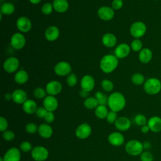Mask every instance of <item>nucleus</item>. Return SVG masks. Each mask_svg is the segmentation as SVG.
<instances>
[{
	"instance_id": "obj_1",
	"label": "nucleus",
	"mask_w": 161,
	"mask_h": 161,
	"mask_svg": "<svg viewBox=\"0 0 161 161\" xmlns=\"http://www.w3.org/2000/svg\"><path fill=\"white\" fill-rule=\"evenodd\" d=\"M126 105V99L123 94L119 92H114L108 97V106L111 111L119 112Z\"/></svg>"
},
{
	"instance_id": "obj_2",
	"label": "nucleus",
	"mask_w": 161,
	"mask_h": 161,
	"mask_svg": "<svg viewBox=\"0 0 161 161\" xmlns=\"http://www.w3.org/2000/svg\"><path fill=\"white\" fill-rule=\"evenodd\" d=\"M118 65V59L114 55L108 54L104 55L100 61V69L106 73L109 74L114 71Z\"/></svg>"
},
{
	"instance_id": "obj_3",
	"label": "nucleus",
	"mask_w": 161,
	"mask_h": 161,
	"mask_svg": "<svg viewBox=\"0 0 161 161\" xmlns=\"http://www.w3.org/2000/svg\"><path fill=\"white\" fill-rule=\"evenodd\" d=\"M145 92L149 95H155L161 91V82L156 77H150L143 84Z\"/></svg>"
},
{
	"instance_id": "obj_4",
	"label": "nucleus",
	"mask_w": 161,
	"mask_h": 161,
	"mask_svg": "<svg viewBox=\"0 0 161 161\" xmlns=\"http://www.w3.org/2000/svg\"><path fill=\"white\" fill-rule=\"evenodd\" d=\"M143 149V143L137 140H129L125 145V151L131 156L140 155Z\"/></svg>"
},
{
	"instance_id": "obj_5",
	"label": "nucleus",
	"mask_w": 161,
	"mask_h": 161,
	"mask_svg": "<svg viewBox=\"0 0 161 161\" xmlns=\"http://www.w3.org/2000/svg\"><path fill=\"white\" fill-rule=\"evenodd\" d=\"M130 31L131 35L134 38H141L145 34L147 31L146 25L142 21H136L131 25Z\"/></svg>"
},
{
	"instance_id": "obj_6",
	"label": "nucleus",
	"mask_w": 161,
	"mask_h": 161,
	"mask_svg": "<svg viewBox=\"0 0 161 161\" xmlns=\"http://www.w3.org/2000/svg\"><path fill=\"white\" fill-rule=\"evenodd\" d=\"M33 159L35 161H45L48 157V150L43 146L34 147L31 152Z\"/></svg>"
},
{
	"instance_id": "obj_7",
	"label": "nucleus",
	"mask_w": 161,
	"mask_h": 161,
	"mask_svg": "<svg viewBox=\"0 0 161 161\" xmlns=\"http://www.w3.org/2000/svg\"><path fill=\"white\" fill-rule=\"evenodd\" d=\"M72 70L71 65L69 63L65 61L58 62L54 67L55 73L59 76H65L70 74Z\"/></svg>"
},
{
	"instance_id": "obj_8",
	"label": "nucleus",
	"mask_w": 161,
	"mask_h": 161,
	"mask_svg": "<svg viewBox=\"0 0 161 161\" xmlns=\"http://www.w3.org/2000/svg\"><path fill=\"white\" fill-rule=\"evenodd\" d=\"M26 43V39L24 35L20 33H14L10 40L11 47L16 50H20L24 47Z\"/></svg>"
},
{
	"instance_id": "obj_9",
	"label": "nucleus",
	"mask_w": 161,
	"mask_h": 161,
	"mask_svg": "<svg viewBox=\"0 0 161 161\" xmlns=\"http://www.w3.org/2000/svg\"><path fill=\"white\" fill-rule=\"evenodd\" d=\"M19 65L18 59L14 57H10L4 62L3 69L8 73H13L18 70Z\"/></svg>"
},
{
	"instance_id": "obj_10",
	"label": "nucleus",
	"mask_w": 161,
	"mask_h": 161,
	"mask_svg": "<svg viewBox=\"0 0 161 161\" xmlns=\"http://www.w3.org/2000/svg\"><path fill=\"white\" fill-rule=\"evenodd\" d=\"M92 132L91 126L87 123H84L79 125L75 130L76 136L81 140L88 138Z\"/></svg>"
},
{
	"instance_id": "obj_11",
	"label": "nucleus",
	"mask_w": 161,
	"mask_h": 161,
	"mask_svg": "<svg viewBox=\"0 0 161 161\" xmlns=\"http://www.w3.org/2000/svg\"><path fill=\"white\" fill-rule=\"evenodd\" d=\"M62 86L61 83L57 80H52L46 85V92L48 95L55 96L60 93L62 91Z\"/></svg>"
},
{
	"instance_id": "obj_12",
	"label": "nucleus",
	"mask_w": 161,
	"mask_h": 161,
	"mask_svg": "<svg viewBox=\"0 0 161 161\" xmlns=\"http://www.w3.org/2000/svg\"><path fill=\"white\" fill-rule=\"evenodd\" d=\"M43 105L48 111L53 112L58 108V103L55 96L48 95L43 99Z\"/></svg>"
},
{
	"instance_id": "obj_13",
	"label": "nucleus",
	"mask_w": 161,
	"mask_h": 161,
	"mask_svg": "<svg viewBox=\"0 0 161 161\" xmlns=\"http://www.w3.org/2000/svg\"><path fill=\"white\" fill-rule=\"evenodd\" d=\"M3 158L4 161H20L21 152L18 148L13 147L6 151Z\"/></svg>"
},
{
	"instance_id": "obj_14",
	"label": "nucleus",
	"mask_w": 161,
	"mask_h": 161,
	"mask_svg": "<svg viewBox=\"0 0 161 161\" xmlns=\"http://www.w3.org/2000/svg\"><path fill=\"white\" fill-rule=\"evenodd\" d=\"M99 18L104 21H109L113 19L114 15V9L109 6H102L97 11Z\"/></svg>"
},
{
	"instance_id": "obj_15",
	"label": "nucleus",
	"mask_w": 161,
	"mask_h": 161,
	"mask_svg": "<svg viewBox=\"0 0 161 161\" xmlns=\"http://www.w3.org/2000/svg\"><path fill=\"white\" fill-rule=\"evenodd\" d=\"M16 26L21 32L26 33L31 28V22L28 18L21 16L16 21Z\"/></svg>"
},
{
	"instance_id": "obj_16",
	"label": "nucleus",
	"mask_w": 161,
	"mask_h": 161,
	"mask_svg": "<svg viewBox=\"0 0 161 161\" xmlns=\"http://www.w3.org/2000/svg\"><path fill=\"white\" fill-rule=\"evenodd\" d=\"M131 47L126 43H121L114 49V55L118 58H123L126 57L130 52Z\"/></svg>"
},
{
	"instance_id": "obj_17",
	"label": "nucleus",
	"mask_w": 161,
	"mask_h": 161,
	"mask_svg": "<svg viewBox=\"0 0 161 161\" xmlns=\"http://www.w3.org/2000/svg\"><path fill=\"white\" fill-rule=\"evenodd\" d=\"M95 85V80L94 78L90 75H86L82 77L80 80V87L82 90L87 92L91 91Z\"/></svg>"
},
{
	"instance_id": "obj_18",
	"label": "nucleus",
	"mask_w": 161,
	"mask_h": 161,
	"mask_svg": "<svg viewBox=\"0 0 161 161\" xmlns=\"http://www.w3.org/2000/svg\"><path fill=\"white\" fill-rule=\"evenodd\" d=\"M114 126L116 128L121 131H125L131 127V121L126 117L121 116L116 119Z\"/></svg>"
},
{
	"instance_id": "obj_19",
	"label": "nucleus",
	"mask_w": 161,
	"mask_h": 161,
	"mask_svg": "<svg viewBox=\"0 0 161 161\" xmlns=\"http://www.w3.org/2000/svg\"><path fill=\"white\" fill-rule=\"evenodd\" d=\"M109 143L114 147H119L123 144L125 138L119 132H113L109 135L108 138Z\"/></svg>"
},
{
	"instance_id": "obj_20",
	"label": "nucleus",
	"mask_w": 161,
	"mask_h": 161,
	"mask_svg": "<svg viewBox=\"0 0 161 161\" xmlns=\"http://www.w3.org/2000/svg\"><path fill=\"white\" fill-rule=\"evenodd\" d=\"M150 131L154 133H158L161 131V118L157 116L151 117L147 122Z\"/></svg>"
},
{
	"instance_id": "obj_21",
	"label": "nucleus",
	"mask_w": 161,
	"mask_h": 161,
	"mask_svg": "<svg viewBox=\"0 0 161 161\" xmlns=\"http://www.w3.org/2000/svg\"><path fill=\"white\" fill-rule=\"evenodd\" d=\"M27 94L22 89H16L12 93L13 101L18 104H23L27 100Z\"/></svg>"
},
{
	"instance_id": "obj_22",
	"label": "nucleus",
	"mask_w": 161,
	"mask_h": 161,
	"mask_svg": "<svg viewBox=\"0 0 161 161\" xmlns=\"http://www.w3.org/2000/svg\"><path fill=\"white\" fill-rule=\"evenodd\" d=\"M60 35L59 29L56 26H48L45 31V36L46 39L50 42L56 40Z\"/></svg>"
},
{
	"instance_id": "obj_23",
	"label": "nucleus",
	"mask_w": 161,
	"mask_h": 161,
	"mask_svg": "<svg viewBox=\"0 0 161 161\" xmlns=\"http://www.w3.org/2000/svg\"><path fill=\"white\" fill-rule=\"evenodd\" d=\"M153 57V53L148 48H143L138 54V59L143 64L149 63Z\"/></svg>"
},
{
	"instance_id": "obj_24",
	"label": "nucleus",
	"mask_w": 161,
	"mask_h": 161,
	"mask_svg": "<svg viewBox=\"0 0 161 161\" xmlns=\"http://www.w3.org/2000/svg\"><path fill=\"white\" fill-rule=\"evenodd\" d=\"M38 133L43 138H49L53 134V129L47 123H42L38 126Z\"/></svg>"
},
{
	"instance_id": "obj_25",
	"label": "nucleus",
	"mask_w": 161,
	"mask_h": 161,
	"mask_svg": "<svg viewBox=\"0 0 161 161\" xmlns=\"http://www.w3.org/2000/svg\"><path fill=\"white\" fill-rule=\"evenodd\" d=\"M102 42L105 47L108 48H111L116 45L117 39L114 34L107 33L103 35L102 38Z\"/></svg>"
},
{
	"instance_id": "obj_26",
	"label": "nucleus",
	"mask_w": 161,
	"mask_h": 161,
	"mask_svg": "<svg viewBox=\"0 0 161 161\" xmlns=\"http://www.w3.org/2000/svg\"><path fill=\"white\" fill-rule=\"evenodd\" d=\"M52 5L53 9L60 13L67 11L69 6L67 0H53Z\"/></svg>"
},
{
	"instance_id": "obj_27",
	"label": "nucleus",
	"mask_w": 161,
	"mask_h": 161,
	"mask_svg": "<svg viewBox=\"0 0 161 161\" xmlns=\"http://www.w3.org/2000/svg\"><path fill=\"white\" fill-rule=\"evenodd\" d=\"M37 108V104L33 99H27L23 104V109L26 114H31L36 113Z\"/></svg>"
},
{
	"instance_id": "obj_28",
	"label": "nucleus",
	"mask_w": 161,
	"mask_h": 161,
	"mask_svg": "<svg viewBox=\"0 0 161 161\" xmlns=\"http://www.w3.org/2000/svg\"><path fill=\"white\" fill-rule=\"evenodd\" d=\"M14 80L18 84H24L28 80V74L23 69L18 70L14 75Z\"/></svg>"
},
{
	"instance_id": "obj_29",
	"label": "nucleus",
	"mask_w": 161,
	"mask_h": 161,
	"mask_svg": "<svg viewBox=\"0 0 161 161\" xmlns=\"http://www.w3.org/2000/svg\"><path fill=\"white\" fill-rule=\"evenodd\" d=\"M0 9H1V13L2 14L10 15L14 12L15 8L12 3H4L1 4Z\"/></svg>"
},
{
	"instance_id": "obj_30",
	"label": "nucleus",
	"mask_w": 161,
	"mask_h": 161,
	"mask_svg": "<svg viewBox=\"0 0 161 161\" xmlns=\"http://www.w3.org/2000/svg\"><path fill=\"white\" fill-rule=\"evenodd\" d=\"M108 110L106 106L104 105H98L97 107L95 109L94 113L97 118L99 119L106 118L108 114Z\"/></svg>"
},
{
	"instance_id": "obj_31",
	"label": "nucleus",
	"mask_w": 161,
	"mask_h": 161,
	"mask_svg": "<svg viewBox=\"0 0 161 161\" xmlns=\"http://www.w3.org/2000/svg\"><path fill=\"white\" fill-rule=\"evenodd\" d=\"M98 105H99L98 101L95 97H87L84 101V107L89 109H96Z\"/></svg>"
},
{
	"instance_id": "obj_32",
	"label": "nucleus",
	"mask_w": 161,
	"mask_h": 161,
	"mask_svg": "<svg viewBox=\"0 0 161 161\" xmlns=\"http://www.w3.org/2000/svg\"><path fill=\"white\" fill-rule=\"evenodd\" d=\"M131 82L136 86H140L142 85L143 84H144V82H145V77L144 76L140 74V73H135L134 74L131 78Z\"/></svg>"
},
{
	"instance_id": "obj_33",
	"label": "nucleus",
	"mask_w": 161,
	"mask_h": 161,
	"mask_svg": "<svg viewBox=\"0 0 161 161\" xmlns=\"http://www.w3.org/2000/svg\"><path fill=\"white\" fill-rule=\"evenodd\" d=\"M134 121H135V123L138 126H140L147 125V122H148V119H147L145 116L142 114H136L134 118Z\"/></svg>"
},
{
	"instance_id": "obj_34",
	"label": "nucleus",
	"mask_w": 161,
	"mask_h": 161,
	"mask_svg": "<svg viewBox=\"0 0 161 161\" xmlns=\"http://www.w3.org/2000/svg\"><path fill=\"white\" fill-rule=\"evenodd\" d=\"M130 47L134 52H140L143 48V44L140 39L135 38L131 43Z\"/></svg>"
},
{
	"instance_id": "obj_35",
	"label": "nucleus",
	"mask_w": 161,
	"mask_h": 161,
	"mask_svg": "<svg viewBox=\"0 0 161 161\" xmlns=\"http://www.w3.org/2000/svg\"><path fill=\"white\" fill-rule=\"evenodd\" d=\"M101 87L106 92H110L113 89L114 85L112 81L108 79H104L101 82Z\"/></svg>"
},
{
	"instance_id": "obj_36",
	"label": "nucleus",
	"mask_w": 161,
	"mask_h": 161,
	"mask_svg": "<svg viewBox=\"0 0 161 161\" xmlns=\"http://www.w3.org/2000/svg\"><path fill=\"white\" fill-rule=\"evenodd\" d=\"M46 90L42 87H37L33 91V95L37 99H42L46 97Z\"/></svg>"
},
{
	"instance_id": "obj_37",
	"label": "nucleus",
	"mask_w": 161,
	"mask_h": 161,
	"mask_svg": "<svg viewBox=\"0 0 161 161\" xmlns=\"http://www.w3.org/2000/svg\"><path fill=\"white\" fill-rule=\"evenodd\" d=\"M67 83L70 87H74L77 84V77L76 75L74 73H70L68 75L67 77Z\"/></svg>"
},
{
	"instance_id": "obj_38",
	"label": "nucleus",
	"mask_w": 161,
	"mask_h": 161,
	"mask_svg": "<svg viewBox=\"0 0 161 161\" xmlns=\"http://www.w3.org/2000/svg\"><path fill=\"white\" fill-rule=\"evenodd\" d=\"M53 9V5L51 3H46L42 7V12L45 15H48L52 13Z\"/></svg>"
},
{
	"instance_id": "obj_39",
	"label": "nucleus",
	"mask_w": 161,
	"mask_h": 161,
	"mask_svg": "<svg viewBox=\"0 0 161 161\" xmlns=\"http://www.w3.org/2000/svg\"><path fill=\"white\" fill-rule=\"evenodd\" d=\"M141 161H153V155L152 153L148 151H144L140 155Z\"/></svg>"
},
{
	"instance_id": "obj_40",
	"label": "nucleus",
	"mask_w": 161,
	"mask_h": 161,
	"mask_svg": "<svg viewBox=\"0 0 161 161\" xmlns=\"http://www.w3.org/2000/svg\"><path fill=\"white\" fill-rule=\"evenodd\" d=\"M38 127L36 126V124L33 123H29L25 126V130L27 133L30 134H33L38 131Z\"/></svg>"
},
{
	"instance_id": "obj_41",
	"label": "nucleus",
	"mask_w": 161,
	"mask_h": 161,
	"mask_svg": "<svg viewBox=\"0 0 161 161\" xmlns=\"http://www.w3.org/2000/svg\"><path fill=\"white\" fill-rule=\"evenodd\" d=\"M15 137V135L13 131L10 130H6L4 132H3V138L4 140L8 142L12 141Z\"/></svg>"
},
{
	"instance_id": "obj_42",
	"label": "nucleus",
	"mask_w": 161,
	"mask_h": 161,
	"mask_svg": "<svg viewBox=\"0 0 161 161\" xmlns=\"http://www.w3.org/2000/svg\"><path fill=\"white\" fill-rule=\"evenodd\" d=\"M20 149L24 152H28L32 150V145L28 141H24L20 144Z\"/></svg>"
},
{
	"instance_id": "obj_43",
	"label": "nucleus",
	"mask_w": 161,
	"mask_h": 161,
	"mask_svg": "<svg viewBox=\"0 0 161 161\" xmlns=\"http://www.w3.org/2000/svg\"><path fill=\"white\" fill-rule=\"evenodd\" d=\"M117 113L113 111H110L108 112V114L106 117V119L109 123H114L117 119Z\"/></svg>"
},
{
	"instance_id": "obj_44",
	"label": "nucleus",
	"mask_w": 161,
	"mask_h": 161,
	"mask_svg": "<svg viewBox=\"0 0 161 161\" xmlns=\"http://www.w3.org/2000/svg\"><path fill=\"white\" fill-rule=\"evenodd\" d=\"M8 127V122L7 119L3 116L0 117V131L1 132H4L7 130Z\"/></svg>"
},
{
	"instance_id": "obj_45",
	"label": "nucleus",
	"mask_w": 161,
	"mask_h": 161,
	"mask_svg": "<svg viewBox=\"0 0 161 161\" xmlns=\"http://www.w3.org/2000/svg\"><path fill=\"white\" fill-rule=\"evenodd\" d=\"M47 110L44 107H39L37 108L36 111V115L39 118H44L46 113H47Z\"/></svg>"
},
{
	"instance_id": "obj_46",
	"label": "nucleus",
	"mask_w": 161,
	"mask_h": 161,
	"mask_svg": "<svg viewBox=\"0 0 161 161\" xmlns=\"http://www.w3.org/2000/svg\"><path fill=\"white\" fill-rule=\"evenodd\" d=\"M44 119L47 123H52L55 120V115L53 112L52 111H47L46 113Z\"/></svg>"
},
{
	"instance_id": "obj_47",
	"label": "nucleus",
	"mask_w": 161,
	"mask_h": 161,
	"mask_svg": "<svg viewBox=\"0 0 161 161\" xmlns=\"http://www.w3.org/2000/svg\"><path fill=\"white\" fill-rule=\"evenodd\" d=\"M112 8L115 10L121 9L123 6V2L122 0H113L112 2Z\"/></svg>"
},
{
	"instance_id": "obj_48",
	"label": "nucleus",
	"mask_w": 161,
	"mask_h": 161,
	"mask_svg": "<svg viewBox=\"0 0 161 161\" xmlns=\"http://www.w3.org/2000/svg\"><path fill=\"white\" fill-rule=\"evenodd\" d=\"M98 101V103L99 105H104L106 106V104H108V97L104 94V96L99 99L97 100Z\"/></svg>"
},
{
	"instance_id": "obj_49",
	"label": "nucleus",
	"mask_w": 161,
	"mask_h": 161,
	"mask_svg": "<svg viewBox=\"0 0 161 161\" xmlns=\"http://www.w3.org/2000/svg\"><path fill=\"white\" fill-rule=\"evenodd\" d=\"M150 130V128H149V127H148V126L147 125L141 126V131L143 133H147Z\"/></svg>"
},
{
	"instance_id": "obj_50",
	"label": "nucleus",
	"mask_w": 161,
	"mask_h": 161,
	"mask_svg": "<svg viewBox=\"0 0 161 161\" xmlns=\"http://www.w3.org/2000/svg\"><path fill=\"white\" fill-rule=\"evenodd\" d=\"M143 148L144 149H146V150H148V149H150V147H151V143L150 142L148 141H145L143 143Z\"/></svg>"
},
{
	"instance_id": "obj_51",
	"label": "nucleus",
	"mask_w": 161,
	"mask_h": 161,
	"mask_svg": "<svg viewBox=\"0 0 161 161\" xmlns=\"http://www.w3.org/2000/svg\"><path fill=\"white\" fill-rule=\"evenodd\" d=\"M79 94H80V96H81V97H87V96H88V94H89V92H87V91H84V90H81V91H80V92H79Z\"/></svg>"
},
{
	"instance_id": "obj_52",
	"label": "nucleus",
	"mask_w": 161,
	"mask_h": 161,
	"mask_svg": "<svg viewBox=\"0 0 161 161\" xmlns=\"http://www.w3.org/2000/svg\"><path fill=\"white\" fill-rule=\"evenodd\" d=\"M104 96V94L103 92H101V91H97L95 93V97L98 100L99 99H101L103 96Z\"/></svg>"
},
{
	"instance_id": "obj_53",
	"label": "nucleus",
	"mask_w": 161,
	"mask_h": 161,
	"mask_svg": "<svg viewBox=\"0 0 161 161\" xmlns=\"http://www.w3.org/2000/svg\"><path fill=\"white\" fill-rule=\"evenodd\" d=\"M30 2L33 4H38L42 0H29Z\"/></svg>"
},
{
	"instance_id": "obj_54",
	"label": "nucleus",
	"mask_w": 161,
	"mask_h": 161,
	"mask_svg": "<svg viewBox=\"0 0 161 161\" xmlns=\"http://www.w3.org/2000/svg\"><path fill=\"white\" fill-rule=\"evenodd\" d=\"M0 161H4L3 157H1V158H0Z\"/></svg>"
},
{
	"instance_id": "obj_55",
	"label": "nucleus",
	"mask_w": 161,
	"mask_h": 161,
	"mask_svg": "<svg viewBox=\"0 0 161 161\" xmlns=\"http://www.w3.org/2000/svg\"><path fill=\"white\" fill-rule=\"evenodd\" d=\"M153 1H157V0H153Z\"/></svg>"
}]
</instances>
